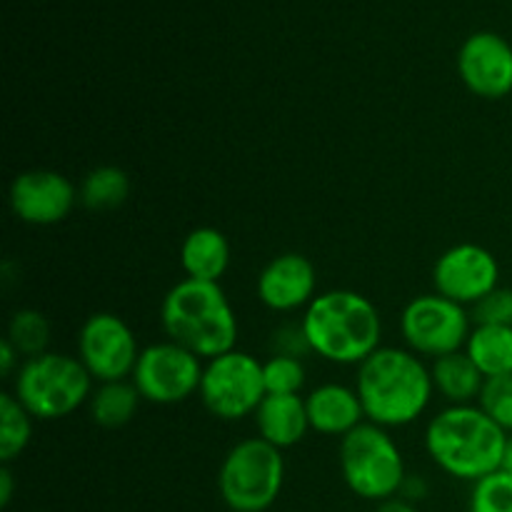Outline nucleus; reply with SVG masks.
I'll return each instance as SVG.
<instances>
[{
	"label": "nucleus",
	"instance_id": "obj_18",
	"mask_svg": "<svg viewBox=\"0 0 512 512\" xmlns=\"http://www.w3.org/2000/svg\"><path fill=\"white\" fill-rule=\"evenodd\" d=\"M230 265V243L218 228L190 230L180 245V268L185 278L203 280V283H220Z\"/></svg>",
	"mask_w": 512,
	"mask_h": 512
},
{
	"label": "nucleus",
	"instance_id": "obj_12",
	"mask_svg": "<svg viewBox=\"0 0 512 512\" xmlns=\"http://www.w3.org/2000/svg\"><path fill=\"white\" fill-rule=\"evenodd\" d=\"M500 265L488 248L460 243L445 250L433 265L435 293L458 305H475L498 288Z\"/></svg>",
	"mask_w": 512,
	"mask_h": 512
},
{
	"label": "nucleus",
	"instance_id": "obj_6",
	"mask_svg": "<svg viewBox=\"0 0 512 512\" xmlns=\"http://www.w3.org/2000/svg\"><path fill=\"white\" fill-rule=\"evenodd\" d=\"M338 458L350 493L370 503L398 498L408 480L403 453L395 440L388 430L368 420L340 438Z\"/></svg>",
	"mask_w": 512,
	"mask_h": 512
},
{
	"label": "nucleus",
	"instance_id": "obj_34",
	"mask_svg": "<svg viewBox=\"0 0 512 512\" xmlns=\"http://www.w3.org/2000/svg\"><path fill=\"white\" fill-rule=\"evenodd\" d=\"M228 512H235V510H228Z\"/></svg>",
	"mask_w": 512,
	"mask_h": 512
},
{
	"label": "nucleus",
	"instance_id": "obj_13",
	"mask_svg": "<svg viewBox=\"0 0 512 512\" xmlns=\"http://www.w3.org/2000/svg\"><path fill=\"white\" fill-rule=\"evenodd\" d=\"M78 203V188L55 170H25L10 183V210L20 223L55 225Z\"/></svg>",
	"mask_w": 512,
	"mask_h": 512
},
{
	"label": "nucleus",
	"instance_id": "obj_17",
	"mask_svg": "<svg viewBox=\"0 0 512 512\" xmlns=\"http://www.w3.org/2000/svg\"><path fill=\"white\" fill-rule=\"evenodd\" d=\"M255 428L258 438L275 445L278 450L293 448L310 430L308 408L300 395H265L255 410Z\"/></svg>",
	"mask_w": 512,
	"mask_h": 512
},
{
	"label": "nucleus",
	"instance_id": "obj_8",
	"mask_svg": "<svg viewBox=\"0 0 512 512\" xmlns=\"http://www.w3.org/2000/svg\"><path fill=\"white\" fill-rule=\"evenodd\" d=\"M198 395L208 413L228 423L255 415L258 405L268 395L263 363L243 350H230L218 358L205 360Z\"/></svg>",
	"mask_w": 512,
	"mask_h": 512
},
{
	"label": "nucleus",
	"instance_id": "obj_11",
	"mask_svg": "<svg viewBox=\"0 0 512 512\" xmlns=\"http://www.w3.org/2000/svg\"><path fill=\"white\" fill-rule=\"evenodd\" d=\"M78 358L98 383L128 380L140 358L130 325L115 313H93L78 330Z\"/></svg>",
	"mask_w": 512,
	"mask_h": 512
},
{
	"label": "nucleus",
	"instance_id": "obj_1",
	"mask_svg": "<svg viewBox=\"0 0 512 512\" xmlns=\"http://www.w3.org/2000/svg\"><path fill=\"white\" fill-rule=\"evenodd\" d=\"M355 390L363 403L365 420L380 428H403L415 423L433 400V375L413 350L380 345L358 365Z\"/></svg>",
	"mask_w": 512,
	"mask_h": 512
},
{
	"label": "nucleus",
	"instance_id": "obj_30",
	"mask_svg": "<svg viewBox=\"0 0 512 512\" xmlns=\"http://www.w3.org/2000/svg\"><path fill=\"white\" fill-rule=\"evenodd\" d=\"M20 368V353L13 348L8 338L0 340V375L3 378H10V375L18 373Z\"/></svg>",
	"mask_w": 512,
	"mask_h": 512
},
{
	"label": "nucleus",
	"instance_id": "obj_31",
	"mask_svg": "<svg viewBox=\"0 0 512 512\" xmlns=\"http://www.w3.org/2000/svg\"><path fill=\"white\" fill-rule=\"evenodd\" d=\"M10 500H13V473H10V465L0 468V505L8 508Z\"/></svg>",
	"mask_w": 512,
	"mask_h": 512
},
{
	"label": "nucleus",
	"instance_id": "obj_28",
	"mask_svg": "<svg viewBox=\"0 0 512 512\" xmlns=\"http://www.w3.org/2000/svg\"><path fill=\"white\" fill-rule=\"evenodd\" d=\"M470 318L475 325H512V290L498 285L493 293L473 305Z\"/></svg>",
	"mask_w": 512,
	"mask_h": 512
},
{
	"label": "nucleus",
	"instance_id": "obj_9",
	"mask_svg": "<svg viewBox=\"0 0 512 512\" xmlns=\"http://www.w3.org/2000/svg\"><path fill=\"white\" fill-rule=\"evenodd\" d=\"M470 313L465 305L453 303L438 293L420 295L405 305L400 315V333L415 355L423 358H443L458 353L468 345Z\"/></svg>",
	"mask_w": 512,
	"mask_h": 512
},
{
	"label": "nucleus",
	"instance_id": "obj_14",
	"mask_svg": "<svg viewBox=\"0 0 512 512\" xmlns=\"http://www.w3.org/2000/svg\"><path fill=\"white\" fill-rule=\"evenodd\" d=\"M458 73L465 88L485 100L512 93V45L498 33H473L458 53Z\"/></svg>",
	"mask_w": 512,
	"mask_h": 512
},
{
	"label": "nucleus",
	"instance_id": "obj_4",
	"mask_svg": "<svg viewBox=\"0 0 512 512\" xmlns=\"http://www.w3.org/2000/svg\"><path fill=\"white\" fill-rule=\"evenodd\" d=\"M160 323L173 343L200 360H213L235 350L238 318L220 283L183 278L165 293Z\"/></svg>",
	"mask_w": 512,
	"mask_h": 512
},
{
	"label": "nucleus",
	"instance_id": "obj_2",
	"mask_svg": "<svg viewBox=\"0 0 512 512\" xmlns=\"http://www.w3.org/2000/svg\"><path fill=\"white\" fill-rule=\"evenodd\" d=\"M300 325L310 353L338 365L365 363L380 348L383 338L378 308L355 290H328L315 295Z\"/></svg>",
	"mask_w": 512,
	"mask_h": 512
},
{
	"label": "nucleus",
	"instance_id": "obj_27",
	"mask_svg": "<svg viewBox=\"0 0 512 512\" xmlns=\"http://www.w3.org/2000/svg\"><path fill=\"white\" fill-rule=\"evenodd\" d=\"M478 405L505 430L512 433V373L500 378H488L480 393Z\"/></svg>",
	"mask_w": 512,
	"mask_h": 512
},
{
	"label": "nucleus",
	"instance_id": "obj_20",
	"mask_svg": "<svg viewBox=\"0 0 512 512\" xmlns=\"http://www.w3.org/2000/svg\"><path fill=\"white\" fill-rule=\"evenodd\" d=\"M465 353L488 378L512 373V325H475Z\"/></svg>",
	"mask_w": 512,
	"mask_h": 512
},
{
	"label": "nucleus",
	"instance_id": "obj_32",
	"mask_svg": "<svg viewBox=\"0 0 512 512\" xmlns=\"http://www.w3.org/2000/svg\"><path fill=\"white\" fill-rule=\"evenodd\" d=\"M375 512H418L413 503H408L405 498H390L385 503H378V510Z\"/></svg>",
	"mask_w": 512,
	"mask_h": 512
},
{
	"label": "nucleus",
	"instance_id": "obj_29",
	"mask_svg": "<svg viewBox=\"0 0 512 512\" xmlns=\"http://www.w3.org/2000/svg\"><path fill=\"white\" fill-rule=\"evenodd\" d=\"M275 353L278 355H293V358H300V355L310 353V345L305 340L303 325H283L280 330H275Z\"/></svg>",
	"mask_w": 512,
	"mask_h": 512
},
{
	"label": "nucleus",
	"instance_id": "obj_33",
	"mask_svg": "<svg viewBox=\"0 0 512 512\" xmlns=\"http://www.w3.org/2000/svg\"><path fill=\"white\" fill-rule=\"evenodd\" d=\"M500 470H505V473H510V475H512V433L508 435V440H505L503 465H500Z\"/></svg>",
	"mask_w": 512,
	"mask_h": 512
},
{
	"label": "nucleus",
	"instance_id": "obj_16",
	"mask_svg": "<svg viewBox=\"0 0 512 512\" xmlns=\"http://www.w3.org/2000/svg\"><path fill=\"white\" fill-rule=\"evenodd\" d=\"M305 408H308L310 430L320 435L345 438L350 430L365 423V410L358 390L348 388V385H320L305 398Z\"/></svg>",
	"mask_w": 512,
	"mask_h": 512
},
{
	"label": "nucleus",
	"instance_id": "obj_3",
	"mask_svg": "<svg viewBox=\"0 0 512 512\" xmlns=\"http://www.w3.org/2000/svg\"><path fill=\"white\" fill-rule=\"evenodd\" d=\"M508 433L480 405H448L425 428V450L443 473L478 483L503 465Z\"/></svg>",
	"mask_w": 512,
	"mask_h": 512
},
{
	"label": "nucleus",
	"instance_id": "obj_5",
	"mask_svg": "<svg viewBox=\"0 0 512 512\" xmlns=\"http://www.w3.org/2000/svg\"><path fill=\"white\" fill-rule=\"evenodd\" d=\"M93 393V378L80 358L43 353L25 358L13 375V395L35 420H60Z\"/></svg>",
	"mask_w": 512,
	"mask_h": 512
},
{
	"label": "nucleus",
	"instance_id": "obj_25",
	"mask_svg": "<svg viewBox=\"0 0 512 512\" xmlns=\"http://www.w3.org/2000/svg\"><path fill=\"white\" fill-rule=\"evenodd\" d=\"M468 512H512V475L495 470L473 483Z\"/></svg>",
	"mask_w": 512,
	"mask_h": 512
},
{
	"label": "nucleus",
	"instance_id": "obj_23",
	"mask_svg": "<svg viewBox=\"0 0 512 512\" xmlns=\"http://www.w3.org/2000/svg\"><path fill=\"white\" fill-rule=\"evenodd\" d=\"M33 438V415L13 393L0 395V463L10 465L23 455Z\"/></svg>",
	"mask_w": 512,
	"mask_h": 512
},
{
	"label": "nucleus",
	"instance_id": "obj_21",
	"mask_svg": "<svg viewBox=\"0 0 512 512\" xmlns=\"http://www.w3.org/2000/svg\"><path fill=\"white\" fill-rule=\"evenodd\" d=\"M143 395L133 385V380H113V383H98L90 393V418L100 428H123L135 418Z\"/></svg>",
	"mask_w": 512,
	"mask_h": 512
},
{
	"label": "nucleus",
	"instance_id": "obj_15",
	"mask_svg": "<svg viewBox=\"0 0 512 512\" xmlns=\"http://www.w3.org/2000/svg\"><path fill=\"white\" fill-rule=\"evenodd\" d=\"M318 275L313 263L300 253L275 255L258 278L260 303L275 313H293L315 300Z\"/></svg>",
	"mask_w": 512,
	"mask_h": 512
},
{
	"label": "nucleus",
	"instance_id": "obj_7",
	"mask_svg": "<svg viewBox=\"0 0 512 512\" xmlns=\"http://www.w3.org/2000/svg\"><path fill=\"white\" fill-rule=\"evenodd\" d=\"M285 483L283 450L263 438L240 440L218 470V490L228 510L265 512L280 498Z\"/></svg>",
	"mask_w": 512,
	"mask_h": 512
},
{
	"label": "nucleus",
	"instance_id": "obj_10",
	"mask_svg": "<svg viewBox=\"0 0 512 512\" xmlns=\"http://www.w3.org/2000/svg\"><path fill=\"white\" fill-rule=\"evenodd\" d=\"M203 360L173 340H160L140 350L135 363L133 385L143 400L153 405H175L200 390Z\"/></svg>",
	"mask_w": 512,
	"mask_h": 512
},
{
	"label": "nucleus",
	"instance_id": "obj_26",
	"mask_svg": "<svg viewBox=\"0 0 512 512\" xmlns=\"http://www.w3.org/2000/svg\"><path fill=\"white\" fill-rule=\"evenodd\" d=\"M263 380L270 395H300L305 385L303 358L273 353L263 363Z\"/></svg>",
	"mask_w": 512,
	"mask_h": 512
},
{
	"label": "nucleus",
	"instance_id": "obj_22",
	"mask_svg": "<svg viewBox=\"0 0 512 512\" xmlns=\"http://www.w3.org/2000/svg\"><path fill=\"white\" fill-rule=\"evenodd\" d=\"M130 195V178L115 165H98L83 178L78 200L88 210H113L123 205Z\"/></svg>",
	"mask_w": 512,
	"mask_h": 512
},
{
	"label": "nucleus",
	"instance_id": "obj_24",
	"mask_svg": "<svg viewBox=\"0 0 512 512\" xmlns=\"http://www.w3.org/2000/svg\"><path fill=\"white\" fill-rule=\"evenodd\" d=\"M5 338L13 343L20 358H35V355L48 353L50 343V323L40 310L25 308L10 318L8 335Z\"/></svg>",
	"mask_w": 512,
	"mask_h": 512
},
{
	"label": "nucleus",
	"instance_id": "obj_19",
	"mask_svg": "<svg viewBox=\"0 0 512 512\" xmlns=\"http://www.w3.org/2000/svg\"><path fill=\"white\" fill-rule=\"evenodd\" d=\"M430 375H433L435 393L443 395L450 405H473L483 393L485 375L465 350L435 358Z\"/></svg>",
	"mask_w": 512,
	"mask_h": 512
}]
</instances>
